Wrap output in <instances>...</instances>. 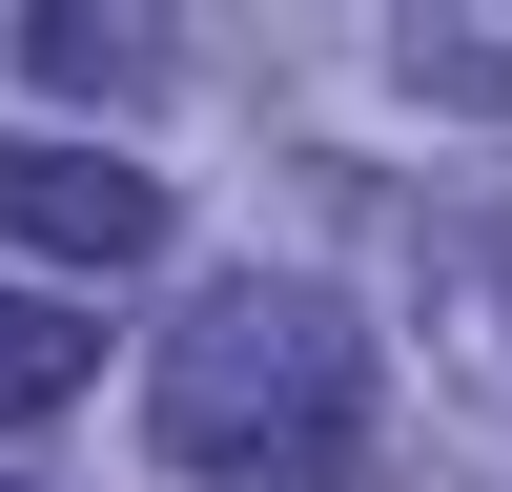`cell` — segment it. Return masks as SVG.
Segmentation results:
<instances>
[{"label": "cell", "instance_id": "obj_1", "mask_svg": "<svg viewBox=\"0 0 512 492\" xmlns=\"http://www.w3.org/2000/svg\"><path fill=\"white\" fill-rule=\"evenodd\" d=\"M144 451L185 492H369V328L287 267L205 287L144 349Z\"/></svg>", "mask_w": 512, "mask_h": 492}, {"label": "cell", "instance_id": "obj_2", "mask_svg": "<svg viewBox=\"0 0 512 492\" xmlns=\"http://www.w3.org/2000/svg\"><path fill=\"white\" fill-rule=\"evenodd\" d=\"M0 246H21V267H144L164 185L123 144H0Z\"/></svg>", "mask_w": 512, "mask_h": 492}, {"label": "cell", "instance_id": "obj_3", "mask_svg": "<svg viewBox=\"0 0 512 492\" xmlns=\"http://www.w3.org/2000/svg\"><path fill=\"white\" fill-rule=\"evenodd\" d=\"M82 369H103V349H82V308H62V287H0V431H62V410H82Z\"/></svg>", "mask_w": 512, "mask_h": 492}, {"label": "cell", "instance_id": "obj_4", "mask_svg": "<svg viewBox=\"0 0 512 492\" xmlns=\"http://www.w3.org/2000/svg\"><path fill=\"white\" fill-rule=\"evenodd\" d=\"M21 62H41V82H103V103H144V82H164V21H123V0H62V21H21Z\"/></svg>", "mask_w": 512, "mask_h": 492}]
</instances>
